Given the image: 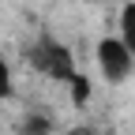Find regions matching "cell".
<instances>
[{
    "label": "cell",
    "instance_id": "1",
    "mask_svg": "<svg viewBox=\"0 0 135 135\" xmlns=\"http://www.w3.org/2000/svg\"><path fill=\"white\" fill-rule=\"evenodd\" d=\"M30 64L38 68L41 75L49 79H60V83H71L75 79V60H71V49L53 41V38H41L38 45L30 49Z\"/></svg>",
    "mask_w": 135,
    "mask_h": 135
},
{
    "label": "cell",
    "instance_id": "2",
    "mask_svg": "<svg viewBox=\"0 0 135 135\" xmlns=\"http://www.w3.org/2000/svg\"><path fill=\"white\" fill-rule=\"evenodd\" d=\"M98 68L109 83H124L135 71V56L124 45V38H101L98 41Z\"/></svg>",
    "mask_w": 135,
    "mask_h": 135
},
{
    "label": "cell",
    "instance_id": "3",
    "mask_svg": "<svg viewBox=\"0 0 135 135\" xmlns=\"http://www.w3.org/2000/svg\"><path fill=\"white\" fill-rule=\"evenodd\" d=\"M68 86H71V101H75V105H86V101H90V79L83 71H75V79L68 83Z\"/></svg>",
    "mask_w": 135,
    "mask_h": 135
},
{
    "label": "cell",
    "instance_id": "4",
    "mask_svg": "<svg viewBox=\"0 0 135 135\" xmlns=\"http://www.w3.org/2000/svg\"><path fill=\"white\" fill-rule=\"evenodd\" d=\"M120 34H135V0L124 4V11H120Z\"/></svg>",
    "mask_w": 135,
    "mask_h": 135
},
{
    "label": "cell",
    "instance_id": "5",
    "mask_svg": "<svg viewBox=\"0 0 135 135\" xmlns=\"http://www.w3.org/2000/svg\"><path fill=\"white\" fill-rule=\"evenodd\" d=\"M23 131H30V135H49V120H45V116H30Z\"/></svg>",
    "mask_w": 135,
    "mask_h": 135
},
{
    "label": "cell",
    "instance_id": "6",
    "mask_svg": "<svg viewBox=\"0 0 135 135\" xmlns=\"http://www.w3.org/2000/svg\"><path fill=\"white\" fill-rule=\"evenodd\" d=\"M11 94V68L4 64V56H0V98Z\"/></svg>",
    "mask_w": 135,
    "mask_h": 135
},
{
    "label": "cell",
    "instance_id": "7",
    "mask_svg": "<svg viewBox=\"0 0 135 135\" xmlns=\"http://www.w3.org/2000/svg\"><path fill=\"white\" fill-rule=\"evenodd\" d=\"M120 38H124V45L131 49V56H135V34H120Z\"/></svg>",
    "mask_w": 135,
    "mask_h": 135
},
{
    "label": "cell",
    "instance_id": "8",
    "mask_svg": "<svg viewBox=\"0 0 135 135\" xmlns=\"http://www.w3.org/2000/svg\"><path fill=\"white\" fill-rule=\"evenodd\" d=\"M68 135H90L86 128H71V131H68Z\"/></svg>",
    "mask_w": 135,
    "mask_h": 135
},
{
    "label": "cell",
    "instance_id": "9",
    "mask_svg": "<svg viewBox=\"0 0 135 135\" xmlns=\"http://www.w3.org/2000/svg\"><path fill=\"white\" fill-rule=\"evenodd\" d=\"M86 4H98V0H86Z\"/></svg>",
    "mask_w": 135,
    "mask_h": 135
},
{
    "label": "cell",
    "instance_id": "10",
    "mask_svg": "<svg viewBox=\"0 0 135 135\" xmlns=\"http://www.w3.org/2000/svg\"><path fill=\"white\" fill-rule=\"evenodd\" d=\"M23 135H30V131H23Z\"/></svg>",
    "mask_w": 135,
    "mask_h": 135
}]
</instances>
